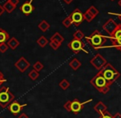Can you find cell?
Listing matches in <instances>:
<instances>
[{
	"mask_svg": "<svg viewBox=\"0 0 121 118\" xmlns=\"http://www.w3.org/2000/svg\"><path fill=\"white\" fill-rule=\"evenodd\" d=\"M99 73H101V75L105 78V79L106 80V82L108 83V84L110 85V86L112 83H115V82L120 77V72L118 70H116V69L112 66V64H109V63H106V64L103 66V68L99 70Z\"/></svg>",
	"mask_w": 121,
	"mask_h": 118,
	"instance_id": "obj_1",
	"label": "cell"
},
{
	"mask_svg": "<svg viewBox=\"0 0 121 118\" xmlns=\"http://www.w3.org/2000/svg\"><path fill=\"white\" fill-rule=\"evenodd\" d=\"M86 41L93 49L99 50L104 47L105 43L107 41L106 36L101 34L98 30H95L88 36H86Z\"/></svg>",
	"mask_w": 121,
	"mask_h": 118,
	"instance_id": "obj_2",
	"label": "cell"
},
{
	"mask_svg": "<svg viewBox=\"0 0 121 118\" xmlns=\"http://www.w3.org/2000/svg\"><path fill=\"white\" fill-rule=\"evenodd\" d=\"M92 102V99H89V100L86 101L84 102H81L78 98H74L73 100L68 101L65 104H64V108L69 112H73L74 114H78L83 109L85 104L88 103V102Z\"/></svg>",
	"mask_w": 121,
	"mask_h": 118,
	"instance_id": "obj_3",
	"label": "cell"
},
{
	"mask_svg": "<svg viewBox=\"0 0 121 118\" xmlns=\"http://www.w3.org/2000/svg\"><path fill=\"white\" fill-rule=\"evenodd\" d=\"M15 97L8 87H2L0 88V106L3 108L8 107L10 103L14 100Z\"/></svg>",
	"mask_w": 121,
	"mask_h": 118,
	"instance_id": "obj_4",
	"label": "cell"
},
{
	"mask_svg": "<svg viewBox=\"0 0 121 118\" xmlns=\"http://www.w3.org/2000/svg\"><path fill=\"white\" fill-rule=\"evenodd\" d=\"M110 40L112 42V46L121 51V24H118L117 27L110 35Z\"/></svg>",
	"mask_w": 121,
	"mask_h": 118,
	"instance_id": "obj_5",
	"label": "cell"
},
{
	"mask_svg": "<svg viewBox=\"0 0 121 118\" xmlns=\"http://www.w3.org/2000/svg\"><path fill=\"white\" fill-rule=\"evenodd\" d=\"M90 83H91V84L92 85L96 90H98V91H100V89H101L103 87L109 85L108 83L106 82V80L105 79V78H104L101 75V73H99V72L96 73V75H95V76L91 78ZM109 86H110V85H109Z\"/></svg>",
	"mask_w": 121,
	"mask_h": 118,
	"instance_id": "obj_6",
	"label": "cell"
},
{
	"mask_svg": "<svg viewBox=\"0 0 121 118\" xmlns=\"http://www.w3.org/2000/svg\"><path fill=\"white\" fill-rule=\"evenodd\" d=\"M69 18H70L72 23L75 27H78L80 26L82 22L84 21V17H83V13L79 9V8H76L74 9L72 13L69 15Z\"/></svg>",
	"mask_w": 121,
	"mask_h": 118,
	"instance_id": "obj_7",
	"label": "cell"
},
{
	"mask_svg": "<svg viewBox=\"0 0 121 118\" xmlns=\"http://www.w3.org/2000/svg\"><path fill=\"white\" fill-rule=\"evenodd\" d=\"M68 46H69V49H70L73 52H74L75 54H78V53L82 50L85 51L86 54H88L87 51L85 50L84 44H83V42L82 40H78V39L73 38V40L68 44Z\"/></svg>",
	"mask_w": 121,
	"mask_h": 118,
	"instance_id": "obj_8",
	"label": "cell"
},
{
	"mask_svg": "<svg viewBox=\"0 0 121 118\" xmlns=\"http://www.w3.org/2000/svg\"><path fill=\"white\" fill-rule=\"evenodd\" d=\"M90 63H91V64L95 68V69H97V70H100V69H102L103 66L106 64L107 61L101 54H96V55L90 60Z\"/></svg>",
	"mask_w": 121,
	"mask_h": 118,
	"instance_id": "obj_9",
	"label": "cell"
},
{
	"mask_svg": "<svg viewBox=\"0 0 121 118\" xmlns=\"http://www.w3.org/2000/svg\"><path fill=\"white\" fill-rule=\"evenodd\" d=\"M16 66V68L18 69L21 73H24V72L28 69L30 66V64L29 61H27V59H26L25 57H21L14 64Z\"/></svg>",
	"mask_w": 121,
	"mask_h": 118,
	"instance_id": "obj_10",
	"label": "cell"
},
{
	"mask_svg": "<svg viewBox=\"0 0 121 118\" xmlns=\"http://www.w3.org/2000/svg\"><path fill=\"white\" fill-rule=\"evenodd\" d=\"M32 1H33V0L26 1L25 3L20 7V11H21L25 16H29V15L31 14L34 10H35V8H34L33 5L31 4Z\"/></svg>",
	"mask_w": 121,
	"mask_h": 118,
	"instance_id": "obj_11",
	"label": "cell"
},
{
	"mask_svg": "<svg viewBox=\"0 0 121 118\" xmlns=\"http://www.w3.org/2000/svg\"><path fill=\"white\" fill-rule=\"evenodd\" d=\"M26 106H27V104H23V105H22V104H20L18 102L14 101V102H12L11 103L8 105V110L12 112V114L17 115V114L20 113V112H22V108L24 107H26Z\"/></svg>",
	"mask_w": 121,
	"mask_h": 118,
	"instance_id": "obj_12",
	"label": "cell"
},
{
	"mask_svg": "<svg viewBox=\"0 0 121 118\" xmlns=\"http://www.w3.org/2000/svg\"><path fill=\"white\" fill-rule=\"evenodd\" d=\"M117 25H118V24L115 23L112 18H110L109 20H107L106 23H105V24H103L102 28H103V30L105 31L109 35H110V34H111L112 32L116 29Z\"/></svg>",
	"mask_w": 121,
	"mask_h": 118,
	"instance_id": "obj_13",
	"label": "cell"
},
{
	"mask_svg": "<svg viewBox=\"0 0 121 118\" xmlns=\"http://www.w3.org/2000/svg\"><path fill=\"white\" fill-rule=\"evenodd\" d=\"M94 110L100 115V114L104 113L105 111H107V107L102 102H99L94 106Z\"/></svg>",
	"mask_w": 121,
	"mask_h": 118,
	"instance_id": "obj_14",
	"label": "cell"
},
{
	"mask_svg": "<svg viewBox=\"0 0 121 118\" xmlns=\"http://www.w3.org/2000/svg\"><path fill=\"white\" fill-rule=\"evenodd\" d=\"M10 38V36L4 29L0 28V44L6 43Z\"/></svg>",
	"mask_w": 121,
	"mask_h": 118,
	"instance_id": "obj_15",
	"label": "cell"
},
{
	"mask_svg": "<svg viewBox=\"0 0 121 118\" xmlns=\"http://www.w3.org/2000/svg\"><path fill=\"white\" fill-rule=\"evenodd\" d=\"M8 45L9 48H11L12 50H16L17 48L18 45H20V42L17 40L15 37H12V38H9V40L8 41Z\"/></svg>",
	"mask_w": 121,
	"mask_h": 118,
	"instance_id": "obj_16",
	"label": "cell"
},
{
	"mask_svg": "<svg viewBox=\"0 0 121 118\" xmlns=\"http://www.w3.org/2000/svg\"><path fill=\"white\" fill-rule=\"evenodd\" d=\"M50 41H55L59 44H62L64 41V38L63 37V36L61 35L59 32H55L52 36L50 37Z\"/></svg>",
	"mask_w": 121,
	"mask_h": 118,
	"instance_id": "obj_17",
	"label": "cell"
},
{
	"mask_svg": "<svg viewBox=\"0 0 121 118\" xmlns=\"http://www.w3.org/2000/svg\"><path fill=\"white\" fill-rule=\"evenodd\" d=\"M16 7L17 6H14L13 4H12L8 0L7 2H5L4 4L3 5V9H4V11H6L8 13H13V12L15 10V8H16Z\"/></svg>",
	"mask_w": 121,
	"mask_h": 118,
	"instance_id": "obj_18",
	"label": "cell"
},
{
	"mask_svg": "<svg viewBox=\"0 0 121 118\" xmlns=\"http://www.w3.org/2000/svg\"><path fill=\"white\" fill-rule=\"evenodd\" d=\"M81 65H82V63L80 62L78 59H76V58L73 59L72 60L69 62V66L72 68L73 70H78V69L81 67Z\"/></svg>",
	"mask_w": 121,
	"mask_h": 118,
	"instance_id": "obj_19",
	"label": "cell"
},
{
	"mask_svg": "<svg viewBox=\"0 0 121 118\" xmlns=\"http://www.w3.org/2000/svg\"><path fill=\"white\" fill-rule=\"evenodd\" d=\"M38 27L39 29H40V31H42L43 32H47V31L49 29V27H50V25L47 23L45 20H42L41 22H40V23H39L38 25Z\"/></svg>",
	"mask_w": 121,
	"mask_h": 118,
	"instance_id": "obj_20",
	"label": "cell"
},
{
	"mask_svg": "<svg viewBox=\"0 0 121 118\" xmlns=\"http://www.w3.org/2000/svg\"><path fill=\"white\" fill-rule=\"evenodd\" d=\"M36 42H37V44H38V45L42 48L45 47L49 44V41L47 40L46 37L44 36H41L37 40Z\"/></svg>",
	"mask_w": 121,
	"mask_h": 118,
	"instance_id": "obj_21",
	"label": "cell"
},
{
	"mask_svg": "<svg viewBox=\"0 0 121 118\" xmlns=\"http://www.w3.org/2000/svg\"><path fill=\"white\" fill-rule=\"evenodd\" d=\"M59 85L63 90H66V89H68V88H69V86H70V83H69L67 79L64 78V79H62L60 82H59Z\"/></svg>",
	"mask_w": 121,
	"mask_h": 118,
	"instance_id": "obj_22",
	"label": "cell"
},
{
	"mask_svg": "<svg viewBox=\"0 0 121 118\" xmlns=\"http://www.w3.org/2000/svg\"><path fill=\"white\" fill-rule=\"evenodd\" d=\"M39 75H40V73H39L38 71L35 70V69H32L31 71H30V73H28V77L30 78L31 80H36L37 78L39 77Z\"/></svg>",
	"mask_w": 121,
	"mask_h": 118,
	"instance_id": "obj_23",
	"label": "cell"
},
{
	"mask_svg": "<svg viewBox=\"0 0 121 118\" xmlns=\"http://www.w3.org/2000/svg\"><path fill=\"white\" fill-rule=\"evenodd\" d=\"M85 37L84 33H83L82 31L80 30H77L76 32L73 33V38L74 39H78V40H82Z\"/></svg>",
	"mask_w": 121,
	"mask_h": 118,
	"instance_id": "obj_24",
	"label": "cell"
},
{
	"mask_svg": "<svg viewBox=\"0 0 121 118\" xmlns=\"http://www.w3.org/2000/svg\"><path fill=\"white\" fill-rule=\"evenodd\" d=\"M86 11L89 12V13H91V14L92 15L94 18H96L97 15L99 14V10L97 9L96 7H94V6H91L87 10H86Z\"/></svg>",
	"mask_w": 121,
	"mask_h": 118,
	"instance_id": "obj_25",
	"label": "cell"
},
{
	"mask_svg": "<svg viewBox=\"0 0 121 118\" xmlns=\"http://www.w3.org/2000/svg\"><path fill=\"white\" fill-rule=\"evenodd\" d=\"M33 69H35V70L40 72V70H42V69H44V64H42L40 61H36V62L33 65Z\"/></svg>",
	"mask_w": 121,
	"mask_h": 118,
	"instance_id": "obj_26",
	"label": "cell"
},
{
	"mask_svg": "<svg viewBox=\"0 0 121 118\" xmlns=\"http://www.w3.org/2000/svg\"><path fill=\"white\" fill-rule=\"evenodd\" d=\"M83 17H84V20H86L87 23H91V22L94 19V17L87 11H86L84 13H83Z\"/></svg>",
	"mask_w": 121,
	"mask_h": 118,
	"instance_id": "obj_27",
	"label": "cell"
},
{
	"mask_svg": "<svg viewBox=\"0 0 121 118\" xmlns=\"http://www.w3.org/2000/svg\"><path fill=\"white\" fill-rule=\"evenodd\" d=\"M62 23H63V25L66 27V28H69V27H70L71 25L73 24L72 21H71V19H70V18H69V17H67L66 18H64V19L63 20Z\"/></svg>",
	"mask_w": 121,
	"mask_h": 118,
	"instance_id": "obj_28",
	"label": "cell"
},
{
	"mask_svg": "<svg viewBox=\"0 0 121 118\" xmlns=\"http://www.w3.org/2000/svg\"><path fill=\"white\" fill-rule=\"evenodd\" d=\"M49 45H50V47L52 48V49H54V50H58L59 48V46H60V44L57 43V42L55 41H50L49 42Z\"/></svg>",
	"mask_w": 121,
	"mask_h": 118,
	"instance_id": "obj_29",
	"label": "cell"
},
{
	"mask_svg": "<svg viewBox=\"0 0 121 118\" xmlns=\"http://www.w3.org/2000/svg\"><path fill=\"white\" fill-rule=\"evenodd\" d=\"M8 45L6 43H1L0 44V52L1 53H5L8 49Z\"/></svg>",
	"mask_w": 121,
	"mask_h": 118,
	"instance_id": "obj_30",
	"label": "cell"
},
{
	"mask_svg": "<svg viewBox=\"0 0 121 118\" xmlns=\"http://www.w3.org/2000/svg\"><path fill=\"white\" fill-rule=\"evenodd\" d=\"M99 118H113V116H112L108 111H105L104 113L100 114Z\"/></svg>",
	"mask_w": 121,
	"mask_h": 118,
	"instance_id": "obj_31",
	"label": "cell"
},
{
	"mask_svg": "<svg viewBox=\"0 0 121 118\" xmlns=\"http://www.w3.org/2000/svg\"><path fill=\"white\" fill-rule=\"evenodd\" d=\"M109 91H110V86H109V85H107V86L103 87L101 89H100V91H99V92H100V93H102V94H106Z\"/></svg>",
	"mask_w": 121,
	"mask_h": 118,
	"instance_id": "obj_32",
	"label": "cell"
},
{
	"mask_svg": "<svg viewBox=\"0 0 121 118\" xmlns=\"http://www.w3.org/2000/svg\"><path fill=\"white\" fill-rule=\"evenodd\" d=\"M5 82H7V79L4 78V75H3V73L0 71V86H2V85H3Z\"/></svg>",
	"mask_w": 121,
	"mask_h": 118,
	"instance_id": "obj_33",
	"label": "cell"
},
{
	"mask_svg": "<svg viewBox=\"0 0 121 118\" xmlns=\"http://www.w3.org/2000/svg\"><path fill=\"white\" fill-rule=\"evenodd\" d=\"M12 4H13L14 6H17V5L19 3V0H8Z\"/></svg>",
	"mask_w": 121,
	"mask_h": 118,
	"instance_id": "obj_34",
	"label": "cell"
},
{
	"mask_svg": "<svg viewBox=\"0 0 121 118\" xmlns=\"http://www.w3.org/2000/svg\"><path fill=\"white\" fill-rule=\"evenodd\" d=\"M108 13H109V14L115 15V16H116V17H118V18H119V19H120V21H121V13H111V12H110H110H109Z\"/></svg>",
	"mask_w": 121,
	"mask_h": 118,
	"instance_id": "obj_35",
	"label": "cell"
},
{
	"mask_svg": "<svg viewBox=\"0 0 121 118\" xmlns=\"http://www.w3.org/2000/svg\"><path fill=\"white\" fill-rule=\"evenodd\" d=\"M113 118H121V113H120V112L115 113V115L113 116Z\"/></svg>",
	"mask_w": 121,
	"mask_h": 118,
	"instance_id": "obj_36",
	"label": "cell"
},
{
	"mask_svg": "<svg viewBox=\"0 0 121 118\" xmlns=\"http://www.w3.org/2000/svg\"><path fill=\"white\" fill-rule=\"evenodd\" d=\"M18 118H29L28 116L26 115V114H25V113H22L21 115L18 117Z\"/></svg>",
	"mask_w": 121,
	"mask_h": 118,
	"instance_id": "obj_37",
	"label": "cell"
},
{
	"mask_svg": "<svg viewBox=\"0 0 121 118\" xmlns=\"http://www.w3.org/2000/svg\"><path fill=\"white\" fill-rule=\"evenodd\" d=\"M4 13V9H3V6H2L1 4H0V17L3 15V13Z\"/></svg>",
	"mask_w": 121,
	"mask_h": 118,
	"instance_id": "obj_38",
	"label": "cell"
},
{
	"mask_svg": "<svg viewBox=\"0 0 121 118\" xmlns=\"http://www.w3.org/2000/svg\"><path fill=\"white\" fill-rule=\"evenodd\" d=\"M73 1V0H64V2L65 3H67V4H70Z\"/></svg>",
	"mask_w": 121,
	"mask_h": 118,
	"instance_id": "obj_39",
	"label": "cell"
},
{
	"mask_svg": "<svg viewBox=\"0 0 121 118\" xmlns=\"http://www.w3.org/2000/svg\"><path fill=\"white\" fill-rule=\"evenodd\" d=\"M118 4H119V6H120V8H121V0H120V1L118 2Z\"/></svg>",
	"mask_w": 121,
	"mask_h": 118,
	"instance_id": "obj_40",
	"label": "cell"
},
{
	"mask_svg": "<svg viewBox=\"0 0 121 118\" xmlns=\"http://www.w3.org/2000/svg\"><path fill=\"white\" fill-rule=\"evenodd\" d=\"M110 1H115V0H110Z\"/></svg>",
	"mask_w": 121,
	"mask_h": 118,
	"instance_id": "obj_41",
	"label": "cell"
}]
</instances>
